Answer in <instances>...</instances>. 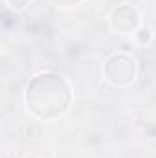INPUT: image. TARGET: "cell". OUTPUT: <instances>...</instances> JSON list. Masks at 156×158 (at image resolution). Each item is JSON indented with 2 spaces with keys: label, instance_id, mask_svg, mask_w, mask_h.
Returning <instances> with one entry per match:
<instances>
[{
  "label": "cell",
  "instance_id": "obj_5",
  "mask_svg": "<svg viewBox=\"0 0 156 158\" xmlns=\"http://www.w3.org/2000/svg\"><path fill=\"white\" fill-rule=\"evenodd\" d=\"M6 4L13 9V11H24L30 6V0H6Z\"/></svg>",
  "mask_w": 156,
  "mask_h": 158
},
{
  "label": "cell",
  "instance_id": "obj_1",
  "mask_svg": "<svg viewBox=\"0 0 156 158\" xmlns=\"http://www.w3.org/2000/svg\"><path fill=\"white\" fill-rule=\"evenodd\" d=\"M24 99L30 112L39 119L61 118L72 103V86L61 74L40 72L28 81Z\"/></svg>",
  "mask_w": 156,
  "mask_h": 158
},
{
  "label": "cell",
  "instance_id": "obj_2",
  "mask_svg": "<svg viewBox=\"0 0 156 158\" xmlns=\"http://www.w3.org/2000/svg\"><path fill=\"white\" fill-rule=\"evenodd\" d=\"M138 74L136 59L127 52H114L107 57L103 64L105 81L112 86H129L134 83Z\"/></svg>",
  "mask_w": 156,
  "mask_h": 158
},
{
  "label": "cell",
  "instance_id": "obj_6",
  "mask_svg": "<svg viewBox=\"0 0 156 158\" xmlns=\"http://www.w3.org/2000/svg\"><path fill=\"white\" fill-rule=\"evenodd\" d=\"M53 6H59V7H74V6H77L81 4L83 0H50Z\"/></svg>",
  "mask_w": 156,
  "mask_h": 158
},
{
  "label": "cell",
  "instance_id": "obj_4",
  "mask_svg": "<svg viewBox=\"0 0 156 158\" xmlns=\"http://www.w3.org/2000/svg\"><path fill=\"white\" fill-rule=\"evenodd\" d=\"M153 30L149 28V26H140L138 30H136V33H134V39L138 44H142V46H147L151 40H153Z\"/></svg>",
  "mask_w": 156,
  "mask_h": 158
},
{
  "label": "cell",
  "instance_id": "obj_3",
  "mask_svg": "<svg viewBox=\"0 0 156 158\" xmlns=\"http://www.w3.org/2000/svg\"><path fill=\"white\" fill-rule=\"evenodd\" d=\"M110 30L117 35H134L136 30L142 26V17L138 9L130 4H119L112 9L109 19Z\"/></svg>",
  "mask_w": 156,
  "mask_h": 158
}]
</instances>
